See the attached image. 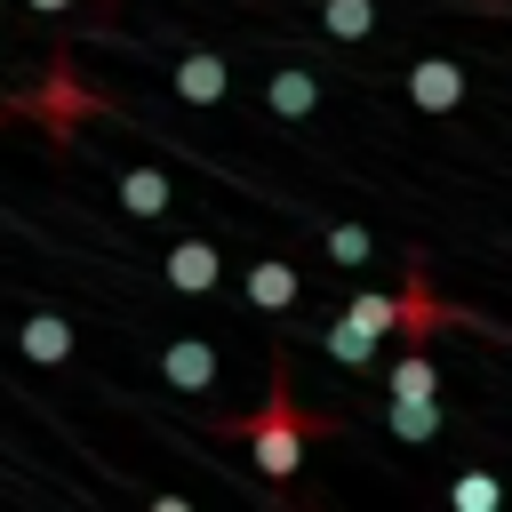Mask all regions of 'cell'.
<instances>
[{
    "label": "cell",
    "instance_id": "obj_1",
    "mask_svg": "<svg viewBox=\"0 0 512 512\" xmlns=\"http://www.w3.org/2000/svg\"><path fill=\"white\" fill-rule=\"evenodd\" d=\"M248 456H256V472H264V480H288V472L304 464V424H296L288 392H272V400H264V416L248 424Z\"/></svg>",
    "mask_w": 512,
    "mask_h": 512
},
{
    "label": "cell",
    "instance_id": "obj_2",
    "mask_svg": "<svg viewBox=\"0 0 512 512\" xmlns=\"http://www.w3.org/2000/svg\"><path fill=\"white\" fill-rule=\"evenodd\" d=\"M160 384L208 392V384H216V344H208V336H168V344H160Z\"/></svg>",
    "mask_w": 512,
    "mask_h": 512
},
{
    "label": "cell",
    "instance_id": "obj_3",
    "mask_svg": "<svg viewBox=\"0 0 512 512\" xmlns=\"http://www.w3.org/2000/svg\"><path fill=\"white\" fill-rule=\"evenodd\" d=\"M160 272H168V288H176V296H208V288L224 280V256H216L208 240H176V248L160 256Z\"/></svg>",
    "mask_w": 512,
    "mask_h": 512
},
{
    "label": "cell",
    "instance_id": "obj_4",
    "mask_svg": "<svg viewBox=\"0 0 512 512\" xmlns=\"http://www.w3.org/2000/svg\"><path fill=\"white\" fill-rule=\"evenodd\" d=\"M408 96H416V112H456L464 104V72L448 56H424V64H408Z\"/></svg>",
    "mask_w": 512,
    "mask_h": 512
},
{
    "label": "cell",
    "instance_id": "obj_5",
    "mask_svg": "<svg viewBox=\"0 0 512 512\" xmlns=\"http://www.w3.org/2000/svg\"><path fill=\"white\" fill-rule=\"evenodd\" d=\"M224 88H232V64L224 56H208V48L176 56V96L184 104H224Z\"/></svg>",
    "mask_w": 512,
    "mask_h": 512
},
{
    "label": "cell",
    "instance_id": "obj_6",
    "mask_svg": "<svg viewBox=\"0 0 512 512\" xmlns=\"http://www.w3.org/2000/svg\"><path fill=\"white\" fill-rule=\"evenodd\" d=\"M248 304L256 312H288L296 304V264L288 256H256L248 264Z\"/></svg>",
    "mask_w": 512,
    "mask_h": 512
},
{
    "label": "cell",
    "instance_id": "obj_7",
    "mask_svg": "<svg viewBox=\"0 0 512 512\" xmlns=\"http://www.w3.org/2000/svg\"><path fill=\"white\" fill-rule=\"evenodd\" d=\"M264 104H272L280 120H312V104H320V88H312V72H304V64H280V72L264 80Z\"/></svg>",
    "mask_w": 512,
    "mask_h": 512
},
{
    "label": "cell",
    "instance_id": "obj_8",
    "mask_svg": "<svg viewBox=\"0 0 512 512\" xmlns=\"http://www.w3.org/2000/svg\"><path fill=\"white\" fill-rule=\"evenodd\" d=\"M168 200H176V192H168L160 168H120V208H128V216H160Z\"/></svg>",
    "mask_w": 512,
    "mask_h": 512
},
{
    "label": "cell",
    "instance_id": "obj_9",
    "mask_svg": "<svg viewBox=\"0 0 512 512\" xmlns=\"http://www.w3.org/2000/svg\"><path fill=\"white\" fill-rule=\"evenodd\" d=\"M24 352H32L40 368H64V360H72V328H64L56 312H32V320H24Z\"/></svg>",
    "mask_w": 512,
    "mask_h": 512
},
{
    "label": "cell",
    "instance_id": "obj_10",
    "mask_svg": "<svg viewBox=\"0 0 512 512\" xmlns=\"http://www.w3.org/2000/svg\"><path fill=\"white\" fill-rule=\"evenodd\" d=\"M368 352H376V328H360L352 312H336V320H328V360H344V368H368Z\"/></svg>",
    "mask_w": 512,
    "mask_h": 512
},
{
    "label": "cell",
    "instance_id": "obj_11",
    "mask_svg": "<svg viewBox=\"0 0 512 512\" xmlns=\"http://www.w3.org/2000/svg\"><path fill=\"white\" fill-rule=\"evenodd\" d=\"M384 392H392V400H424V392H440V368H432L424 352H408V360H392Z\"/></svg>",
    "mask_w": 512,
    "mask_h": 512
},
{
    "label": "cell",
    "instance_id": "obj_12",
    "mask_svg": "<svg viewBox=\"0 0 512 512\" xmlns=\"http://www.w3.org/2000/svg\"><path fill=\"white\" fill-rule=\"evenodd\" d=\"M432 432H440V400H432V392H424V400H392V440H416V448H424Z\"/></svg>",
    "mask_w": 512,
    "mask_h": 512
},
{
    "label": "cell",
    "instance_id": "obj_13",
    "mask_svg": "<svg viewBox=\"0 0 512 512\" xmlns=\"http://www.w3.org/2000/svg\"><path fill=\"white\" fill-rule=\"evenodd\" d=\"M320 24H328L336 40H368V32H376V0H328Z\"/></svg>",
    "mask_w": 512,
    "mask_h": 512
},
{
    "label": "cell",
    "instance_id": "obj_14",
    "mask_svg": "<svg viewBox=\"0 0 512 512\" xmlns=\"http://www.w3.org/2000/svg\"><path fill=\"white\" fill-rule=\"evenodd\" d=\"M328 256H336L344 272H360V264H376V240H368L360 224H328Z\"/></svg>",
    "mask_w": 512,
    "mask_h": 512
},
{
    "label": "cell",
    "instance_id": "obj_15",
    "mask_svg": "<svg viewBox=\"0 0 512 512\" xmlns=\"http://www.w3.org/2000/svg\"><path fill=\"white\" fill-rule=\"evenodd\" d=\"M352 320L384 336V328H400V320H408V296H360V304H352Z\"/></svg>",
    "mask_w": 512,
    "mask_h": 512
},
{
    "label": "cell",
    "instance_id": "obj_16",
    "mask_svg": "<svg viewBox=\"0 0 512 512\" xmlns=\"http://www.w3.org/2000/svg\"><path fill=\"white\" fill-rule=\"evenodd\" d=\"M456 504H464V512H496V504H504V488H496L488 472H464V480H456Z\"/></svg>",
    "mask_w": 512,
    "mask_h": 512
},
{
    "label": "cell",
    "instance_id": "obj_17",
    "mask_svg": "<svg viewBox=\"0 0 512 512\" xmlns=\"http://www.w3.org/2000/svg\"><path fill=\"white\" fill-rule=\"evenodd\" d=\"M32 8H40V16H56V8H72V0H32Z\"/></svg>",
    "mask_w": 512,
    "mask_h": 512
},
{
    "label": "cell",
    "instance_id": "obj_18",
    "mask_svg": "<svg viewBox=\"0 0 512 512\" xmlns=\"http://www.w3.org/2000/svg\"><path fill=\"white\" fill-rule=\"evenodd\" d=\"M0 8H8V0H0Z\"/></svg>",
    "mask_w": 512,
    "mask_h": 512
}]
</instances>
